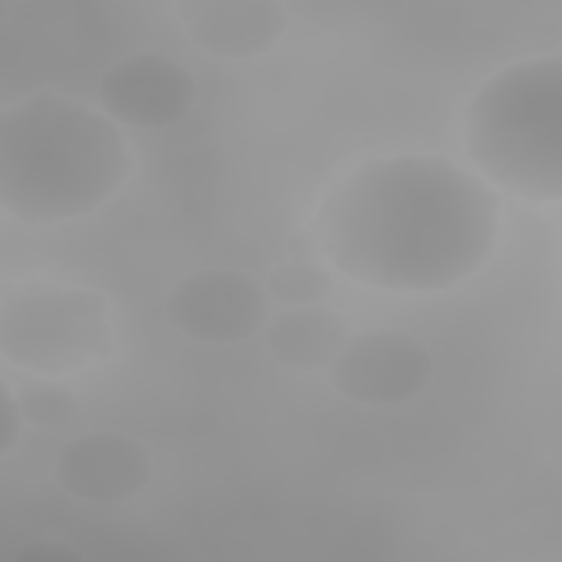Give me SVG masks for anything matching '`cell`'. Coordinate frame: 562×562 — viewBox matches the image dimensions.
Instances as JSON below:
<instances>
[{
	"label": "cell",
	"mask_w": 562,
	"mask_h": 562,
	"mask_svg": "<svg viewBox=\"0 0 562 562\" xmlns=\"http://www.w3.org/2000/svg\"><path fill=\"white\" fill-rule=\"evenodd\" d=\"M498 195L443 156H380L321 200L314 237L345 277L391 292H441L494 252Z\"/></svg>",
	"instance_id": "cell-1"
},
{
	"label": "cell",
	"mask_w": 562,
	"mask_h": 562,
	"mask_svg": "<svg viewBox=\"0 0 562 562\" xmlns=\"http://www.w3.org/2000/svg\"><path fill=\"white\" fill-rule=\"evenodd\" d=\"M134 160L103 112L37 92L0 114V206L29 226L94 213L127 182Z\"/></svg>",
	"instance_id": "cell-2"
},
{
	"label": "cell",
	"mask_w": 562,
	"mask_h": 562,
	"mask_svg": "<svg viewBox=\"0 0 562 562\" xmlns=\"http://www.w3.org/2000/svg\"><path fill=\"white\" fill-rule=\"evenodd\" d=\"M463 145L501 191L527 202L562 195V57L522 59L490 77L468 101Z\"/></svg>",
	"instance_id": "cell-3"
},
{
	"label": "cell",
	"mask_w": 562,
	"mask_h": 562,
	"mask_svg": "<svg viewBox=\"0 0 562 562\" xmlns=\"http://www.w3.org/2000/svg\"><path fill=\"white\" fill-rule=\"evenodd\" d=\"M0 351L13 367L40 375L83 371L114 351L110 303L81 285L29 281L4 288Z\"/></svg>",
	"instance_id": "cell-4"
},
{
	"label": "cell",
	"mask_w": 562,
	"mask_h": 562,
	"mask_svg": "<svg viewBox=\"0 0 562 562\" xmlns=\"http://www.w3.org/2000/svg\"><path fill=\"white\" fill-rule=\"evenodd\" d=\"M432 380L428 347L402 329H367L347 340L329 364L336 393L371 406L402 404Z\"/></svg>",
	"instance_id": "cell-5"
},
{
	"label": "cell",
	"mask_w": 562,
	"mask_h": 562,
	"mask_svg": "<svg viewBox=\"0 0 562 562\" xmlns=\"http://www.w3.org/2000/svg\"><path fill=\"white\" fill-rule=\"evenodd\" d=\"M169 323L189 340L235 345L259 331L268 316V294L248 274L204 268L182 277L167 294Z\"/></svg>",
	"instance_id": "cell-6"
},
{
	"label": "cell",
	"mask_w": 562,
	"mask_h": 562,
	"mask_svg": "<svg viewBox=\"0 0 562 562\" xmlns=\"http://www.w3.org/2000/svg\"><path fill=\"white\" fill-rule=\"evenodd\" d=\"M99 101L112 121L160 130L189 114L195 101V79L167 55L138 53L114 61L101 75Z\"/></svg>",
	"instance_id": "cell-7"
},
{
	"label": "cell",
	"mask_w": 562,
	"mask_h": 562,
	"mask_svg": "<svg viewBox=\"0 0 562 562\" xmlns=\"http://www.w3.org/2000/svg\"><path fill=\"white\" fill-rule=\"evenodd\" d=\"M154 474L149 450L132 435L92 430L61 446L53 476L70 496L116 505L138 496Z\"/></svg>",
	"instance_id": "cell-8"
},
{
	"label": "cell",
	"mask_w": 562,
	"mask_h": 562,
	"mask_svg": "<svg viewBox=\"0 0 562 562\" xmlns=\"http://www.w3.org/2000/svg\"><path fill=\"white\" fill-rule=\"evenodd\" d=\"M173 9L202 53L231 61L266 55L288 26L283 4L270 0H178Z\"/></svg>",
	"instance_id": "cell-9"
},
{
	"label": "cell",
	"mask_w": 562,
	"mask_h": 562,
	"mask_svg": "<svg viewBox=\"0 0 562 562\" xmlns=\"http://www.w3.org/2000/svg\"><path fill=\"white\" fill-rule=\"evenodd\" d=\"M351 338L347 316L325 305L288 307L263 329L270 353L292 369L318 371L334 362Z\"/></svg>",
	"instance_id": "cell-10"
},
{
	"label": "cell",
	"mask_w": 562,
	"mask_h": 562,
	"mask_svg": "<svg viewBox=\"0 0 562 562\" xmlns=\"http://www.w3.org/2000/svg\"><path fill=\"white\" fill-rule=\"evenodd\" d=\"M268 294L283 305L303 307L323 303L334 290L331 274L312 261L294 259L279 263L266 281Z\"/></svg>",
	"instance_id": "cell-11"
},
{
	"label": "cell",
	"mask_w": 562,
	"mask_h": 562,
	"mask_svg": "<svg viewBox=\"0 0 562 562\" xmlns=\"http://www.w3.org/2000/svg\"><path fill=\"white\" fill-rule=\"evenodd\" d=\"M15 400L24 422L37 428L64 426L79 408V400L68 386L48 380L20 382Z\"/></svg>",
	"instance_id": "cell-12"
},
{
	"label": "cell",
	"mask_w": 562,
	"mask_h": 562,
	"mask_svg": "<svg viewBox=\"0 0 562 562\" xmlns=\"http://www.w3.org/2000/svg\"><path fill=\"white\" fill-rule=\"evenodd\" d=\"M22 422H24V417L20 413L15 395H11L7 384H2V437H0V454L2 457H7L15 448Z\"/></svg>",
	"instance_id": "cell-13"
}]
</instances>
